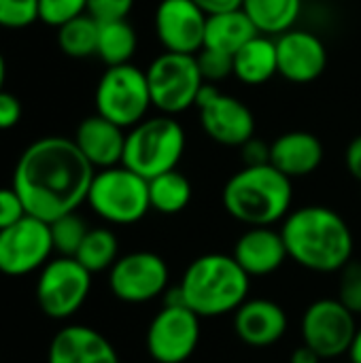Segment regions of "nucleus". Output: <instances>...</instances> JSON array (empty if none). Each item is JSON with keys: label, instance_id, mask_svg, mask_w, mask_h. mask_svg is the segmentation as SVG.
Listing matches in <instances>:
<instances>
[{"label": "nucleus", "instance_id": "f257e3e1", "mask_svg": "<svg viewBox=\"0 0 361 363\" xmlns=\"http://www.w3.org/2000/svg\"><path fill=\"white\" fill-rule=\"evenodd\" d=\"M96 168L83 157L72 138L45 136L23 149L13 172V189L26 213L55 221L87 202Z\"/></svg>", "mask_w": 361, "mask_h": 363}, {"label": "nucleus", "instance_id": "f03ea898", "mask_svg": "<svg viewBox=\"0 0 361 363\" xmlns=\"http://www.w3.org/2000/svg\"><path fill=\"white\" fill-rule=\"evenodd\" d=\"M281 236L287 255L313 272H340L353 255L351 228L328 206H302L289 213Z\"/></svg>", "mask_w": 361, "mask_h": 363}, {"label": "nucleus", "instance_id": "7ed1b4c3", "mask_svg": "<svg viewBox=\"0 0 361 363\" xmlns=\"http://www.w3.org/2000/svg\"><path fill=\"white\" fill-rule=\"evenodd\" d=\"M251 277L232 255L209 253L194 259L177 285L183 304L200 319L236 313L249 296Z\"/></svg>", "mask_w": 361, "mask_h": 363}, {"label": "nucleus", "instance_id": "20e7f679", "mask_svg": "<svg viewBox=\"0 0 361 363\" xmlns=\"http://www.w3.org/2000/svg\"><path fill=\"white\" fill-rule=\"evenodd\" d=\"M221 198L236 221L249 228H270L289 215L294 185L272 164L245 166L230 177Z\"/></svg>", "mask_w": 361, "mask_h": 363}, {"label": "nucleus", "instance_id": "39448f33", "mask_svg": "<svg viewBox=\"0 0 361 363\" xmlns=\"http://www.w3.org/2000/svg\"><path fill=\"white\" fill-rule=\"evenodd\" d=\"M185 151V130L172 115L147 117L126 134L121 164L151 181L177 170Z\"/></svg>", "mask_w": 361, "mask_h": 363}, {"label": "nucleus", "instance_id": "423d86ee", "mask_svg": "<svg viewBox=\"0 0 361 363\" xmlns=\"http://www.w3.org/2000/svg\"><path fill=\"white\" fill-rule=\"evenodd\" d=\"M87 204L109 223H136L151 211L149 181L123 164L96 170L87 194Z\"/></svg>", "mask_w": 361, "mask_h": 363}, {"label": "nucleus", "instance_id": "0eeeda50", "mask_svg": "<svg viewBox=\"0 0 361 363\" xmlns=\"http://www.w3.org/2000/svg\"><path fill=\"white\" fill-rule=\"evenodd\" d=\"M96 113L128 130L147 119L151 91L147 72L134 64L109 66L96 85Z\"/></svg>", "mask_w": 361, "mask_h": 363}, {"label": "nucleus", "instance_id": "6e6552de", "mask_svg": "<svg viewBox=\"0 0 361 363\" xmlns=\"http://www.w3.org/2000/svg\"><path fill=\"white\" fill-rule=\"evenodd\" d=\"M147 72L151 104L162 115H179L196 106L198 94L204 85L196 55L164 51L157 55Z\"/></svg>", "mask_w": 361, "mask_h": 363}, {"label": "nucleus", "instance_id": "1a4fd4ad", "mask_svg": "<svg viewBox=\"0 0 361 363\" xmlns=\"http://www.w3.org/2000/svg\"><path fill=\"white\" fill-rule=\"evenodd\" d=\"M91 289V272L74 257L49 259L36 281V302L51 319L72 317L87 300Z\"/></svg>", "mask_w": 361, "mask_h": 363}, {"label": "nucleus", "instance_id": "9d476101", "mask_svg": "<svg viewBox=\"0 0 361 363\" xmlns=\"http://www.w3.org/2000/svg\"><path fill=\"white\" fill-rule=\"evenodd\" d=\"M196 108L206 136L223 147L240 149L255 136V117L251 108L238 98L219 91V87L213 83L202 85Z\"/></svg>", "mask_w": 361, "mask_h": 363}, {"label": "nucleus", "instance_id": "9b49d317", "mask_svg": "<svg viewBox=\"0 0 361 363\" xmlns=\"http://www.w3.org/2000/svg\"><path fill=\"white\" fill-rule=\"evenodd\" d=\"M302 340L321 359H336L351 351L357 334L355 315L338 300H317L302 317Z\"/></svg>", "mask_w": 361, "mask_h": 363}, {"label": "nucleus", "instance_id": "f8f14e48", "mask_svg": "<svg viewBox=\"0 0 361 363\" xmlns=\"http://www.w3.org/2000/svg\"><path fill=\"white\" fill-rule=\"evenodd\" d=\"M53 253L49 223L26 215L11 228L0 230V272L23 277L40 270Z\"/></svg>", "mask_w": 361, "mask_h": 363}, {"label": "nucleus", "instance_id": "ddd939ff", "mask_svg": "<svg viewBox=\"0 0 361 363\" xmlns=\"http://www.w3.org/2000/svg\"><path fill=\"white\" fill-rule=\"evenodd\" d=\"M168 266L151 251H134L115 262L109 272L113 296L128 304L151 302L168 287Z\"/></svg>", "mask_w": 361, "mask_h": 363}, {"label": "nucleus", "instance_id": "4468645a", "mask_svg": "<svg viewBox=\"0 0 361 363\" xmlns=\"http://www.w3.org/2000/svg\"><path fill=\"white\" fill-rule=\"evenodd\" d=\"M200 342V317L187 306H164L147 330V351L157 363L187 362Z\"/></svg>", "mask_w": 361, "mask_h": 363}, {"label": "nucleus", "instance_id": "2eb2a0df", "mask_svg": "<svg viewBox=\"0 0 361 363\" xmlns=\"http://www.w3.org/2000/svg\"><path fill=\"white\" fill-rule=\"evenodd\" d=\"M206 13L194 0H160L155 9V34L170 53L196 55L204 47Z\"/></svg>", "mask_w": 361, "mask_h": 363}, {"label": "nucleus", "instance_id": "dca6fc26", "mask_svg": "<svg viewBox=\"0 0 361 363\" xmlns=\"http://www.w3.org/2000/svg\"><path fill=\"white\" fill-rule=\"evenodd\" d=\"M274 40L279 74L289 83H313L326 72L328 49L315 32L291 28L289 32H283Z\"/></svg>", "mask_w": 361, "mask_h": 363}, {"label": "nucleus", "instance_id": "f3484780", "mask_svg": "<svg viewBox=\"0 0 361 363\" xmlns=\"http://www.w3.org/2000/svg\"><path fill=\"white\" fill-rule=\"evenodd\" d=\"M126 134L128 132L123 128L96 113L79 123L72 140L83 153V157L96 170H104L121 164L123 149H126Z\"/></svg>", "mask_w": 361, "mask_h": 363}, {"label": "nucleus", "instance_id": "a211bd4d", "mask_svg": "<svg viewBox=\"0 0 361 363\" xmlns=\"http://www.w3.org/2000/svg\"><path fill=\"white\" fill-rule=\"evenodd\" d=\"M234 332L245 345L264 349L285 336L287 315L272 300H247L234 313Z\"/></svg>", "mask_w": 361, "mask_h": 363}, {"label": "nucleus", "instance_id": "6ab92c4d", "mask_svg": "<svg viewBox=\"0 0 361 363\" xmlns=\"http://www.w3.org/2000/svg\"><path fill=\"white\" fill-rule=\"evenodd\" d=\"M49 363H119V357L100 332L87 325H68L53 336Z\"/></svg>", "mask_w": 361, "mask_h": 363}, {"label": "nucleus", "instance_id": "aec40b11", "mask_svg": "<svg viewBox=\"0 0 361 363\" xmlns=\"http://www.w3.org/2000/svg\"><path fill=\"white\" fill-rule=\"evenodd\" d=\"M232 257L249 277H266L277 272L289 255L281 232L272 228H249L236 240Z\"/></svg>", "mask_w": 361, "mask_h": 363}, {"label": "nucleus", "instance_id": "412c9836", "mask_svg": "<svg viewBox=\"0 0 361 363\" xmlns=\"http://www.w3.org/2000/svg\"><path fill=\"white\" fill-rule=\"evenodd\" d=\"M323 162L321 140L304 130L285 132L270 145V164L289 179L315 172Z\"/></svg>", "mask_w": 361, "mask_h": 363}, {"label": "nucleus", "instance_id": "4be33fe9", "mask_svg": "<svg viewBox=\"0 0 361 363\" xmlns=\"http://www.w3.org/2000/svg\"><path fill=\"white\" fill-rule=\"evenodd\" d=\"M234 77L245 85H264L279 74L277 40L266 34L253 36L243 49L234 53Z\"/></svg>", "mask_w": 361, "mask_h": 363}, {"label": "nucleus", "instance_id": "5701e85b", "mask_svg": "<svg viewBox=\"0 0 361 363\" xmlns=\"http://www.w3.org/2000/svg\"><path fill=\"white\" fill-rule=\"evenodd\" d=\"M257 34H260L257 28L253 26V21L247 17L243 9L209 15L202 49H215L234 57V53L243 49Z\"/></svg>", "mask_w": 361, "mask_h": 363}, {"label": "nucleus", "instance_id": "b1692460", "mask_svg": "<svg viewBox=\"0 0 361 363\" xmlns=\"http://www.w3.org/2000/svg\"><path fill=\"white\" fill-rule=\"evenodd\" d=\"M243 11L260 34L281 36L296 26L302 0H243Z\"/></svg>", "mask_w": 361, "mask_h": 363}, {"label": "nucleus", "instance_id": "393cba45", "mask_svg": "<svg viewBox=\"0 0 361 363\" xmlns=\"http://www.w3.org/2000/svg\"><path fill=\"white\" fill-rule=\"evenodd\" d=\"M136 47H138V36L134 28L128 23V19L100 23L96 55L106 64V68L130 64L132 55L136 53Z\"/></svg>", "mask_w": 361, "mask_h": 363}, {"label": "nucleus", "instance_id": "a878e982", "mask_svg": "<svg viewBox=\"0 0 361 363\" xmlns=\"http://www.w3.org/2000/svg\"><path fill=\"white\" fill-rule=\"evenodd\" d=\"M149 200L153 211L162 215H177L191 202V183L179 170L164 172L149 181Z\"/></svg>", "mask_w": 361, "mask_h": 363}, {"label": "nucleus", "instance_id": "bb28decb", "mask_svg": "<svg viewBox=\"0 0 361 363\" xmlns=\"http://www.w3.org/2000/svg\"><path fill=\"white\" fill-rule=\"evenodd\" d=\"M119 242L117 236L106 228H94L87 232L83 245L79 247L74 259L87 270V272H102L111 270L115 262L119 259Z\"/></svg>", "mask_w": 361, "mask_h": 363}, {"label": "nucleus", "instance_id": "cd10ccee", "mask_svg": "<svg viewBox=\"0 0 361 363\" xmlns=\"http://www.w3.org/2000/svg\"><path fill=\"white\" fill-rule=\"evenodd\" d=\"M98 32L100 23L85 13L57 28V45L70 57H89L98 53Z\"/></svg>", "mask_w": 361, "mask_h": 363}, {"label": "nucleus", "instance_id": "c85d7f7f", "mask_svg": "<svg viewBox=\"0 0 361 363\" xmlns=\"http://www.w3.org/2000/svg\"><path fill=\"white\" fill-rule=\"evenodd\" d=\"M49 232H51L53 251L60 253V257H74L79 247L83 245L89 228L77 213H68V215L51 221Z\"/></svg>", "mask_w": 361, "mask_h": 363}, {"label": "nucleus", "instance_id": "c756f323", "mask_svg": "<svg viewBox=\"0 0 361 363\" xmlns=\"http://www.w3.org/2000/svg\"><path fill=\"white\" fill-rule=\"evenodd\" d=\"M85 13L87 0H38V19L53 28H62Z\"/></svg>", "mask_w": 361, "mask_h": 363}, {"label": "nucleus", "instance_id": "7c9ffc66", "mask_svg": "<svg viewBox=\"0 0 361 363\" xmlns=\"http://www.w3.org/2000/svg\"><path fill=\"white\" fill-rule=\"evenodd\" d=\"M38 19V0H0V28L21 30Z\"/></svg>", "mask_w": 361, "mask_h": 363}, {"label": "nucleus", "instance_id": "2f4dec72", "mask_svg": "<svg viewBox=\"0 0 361 363\" xmlns=\"http://www.w3.org/2000/svg\"><path fill=\"white\" fill-rule=\"evenodd\" d=\"M345 308H349L355 317L361 315V264L349 262L340 270V283H338V298Z\"/></svg>", "mask_w": 361, "mask_h": 363}, {"label": "nucleus", "instance_id": "473e14b6", "mask_svg": "<svg viewBox=\"0 0 361 363\" xmlns=\"http://www.w3.org/2000/svg\"><path fill=\"white\" fill-rule=\"evenodd\" d=\"M200 72L204 83H219L223 79H228L230 74H234V60L228 53L215 51V49H200L196 53Z\"/></svg>", "mask_w": 361, "mask_h": 363}, {"label": "nucleus", "instance_id": "72a5a7b5", "mask_svg": "<svg viewBox=\"0 0 361 363\" xmlns=\"http://www.w3.org/2000/svg\"><path fill=\"white\" fill-rule=\"evenodd\" d=\"M134 9V0H87V15L98 23L126 19Z\"/></svg>", "mask_w": 361, "mask_h": 363}, {"label": "nucleus", "instance_id": "f704fd0d", "mask_svg": "<svg viewBox=\"0 0 361 363\" xmlns=\"http://www.w3.org/2000/svg\"><path fill=\"white\" fill-rule=\"evenodd\" d=\"M26 215L28 213L19 194L13 187H0V230L11 228Z\"/></svg>", "mask_w": 361, "mask_h": 363}, {"label": "nucleus", "instance_id": "c9c22d12", "mask_svg": "<svg viewBox=\"0 0 361 363\" xmlns=\"http://www.w3.org/2000/svg\"><path fill=\"white\" fill-rule=\"evenodd\" d=\"M21 119V102L9 91H0V130H11Z\"/></svg>", "mask_w": 361, "mask_h": 363}, {"label": "nucleus", "instance_id": "e433bc0d", "mask_svg": "<svg viewBox=\"0 0 361 363\" xmlns=\"http://www.w3.org/2000/svg\"><path fill=\"white\" fill-rule=\"evenodd\" d=\"M240 153H243L245 166H266V164H270V145H266L264 140H260L255 136L240 147Z\"/></svg>", "mask_w": 361, "mask_h": 363}, {"label": "nucleus", "instance_id": "4c0bfd02", "mask_svg": "<svg viewBox=\"0 0 361 363\" xmlns=\"http://www.w3.org/2000/svg\"><path fill=\"white\" fill-rule=\"evenodd\" d=\"M345 160H347V168H349L351 177L361 183V134L349 143Z\"/></svg>", "mask_w": 361, "mask_h": 363}, {"label": "nucleus", "instance_id": "58836bf2", "mask_svg": "<svg viewBox=\"0 0 361 363\" xmlns=\"http://www.w3.org/2000/svg\"><path fill=\"white\" fill-rule=\"evenodd\" d=\"M206 15H217V13H228L243 9V0H194Z\"/></svg>", "mask_w": 361, "mask_h": 363}, {"label": "nucleus", "instance_id": "ea45409f", "mask_svg": "<svg viewBox=\"0 0 361 363\" xmlns=\"http://www.w3.org/2000/svg\"><path fill=\"white\" fill-rule=\"evenodd\" d=\"M319 362H321L319 353H317V351H313V349H311V347H306V345L298 347V349L291 353V359H289V363H319Z\"/></svg>", "mask_w": 361, "mask_h": 363}, {"label": "nucleus", "instance_id": "a19ab883", "mask_svg": "<svg viewBox=\"0 0 361 363\" xmlns=\"http://www.w3.org/2000/svg\"><path fill=\"white\" fill-rule=\"evenodd\" d=\"M349 357H351V363H361V328H357V334H355V340L351 345Z\"/></svg>", "mask_w": 361, "mask_h": 363}, {"label": "nucleus", "instance_id": "79ce46f5", "mask_svg": "<svg viewBox=\"0 0 361 363\" xmlns=\"http://www.w3.org/2000/svg\"><path fill=\"white\" fill-rule=\"evenodd\" d=\"M4 79H6V62L0 53V91H2V85H4Z\"/></svg>", "mask_w": 361, "mask_h": 363}]
</instances>
